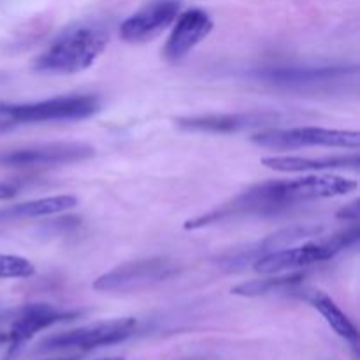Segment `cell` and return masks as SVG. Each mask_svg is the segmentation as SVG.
Masks as SVG:
<instances>
[{"label": "cell", "mask_w": 360, "mask_h": 360, "mask_svg": "<svg viewBox=\"0 0 360 360\" xmlns=\"http://www.w3.org/2000/svg\"><path fill=\"white\" fill-rule=\"evenodd\" d=\"M79 315L77 311H63V309L55 308L51 304H28L25 306L16 316L11 327L9 343L13 347H20V345L27 343L28 340L35 336L41 330L48 329V327L55 326V323L67 322Z\"/></svg>", "instance_id": "obj_12"}, {"label": "cell", "mask_w": 360, "mask_h": 360, "mask_svg": "<svg viewBox=\"0 0 360 360\" xmlns=\"http://www.w3.org/2000/svg\"><path fill=\"white\" fill-rule=\"evenodd\" d=\"M260 148L287 151L306 146L350 148L359 150L360 134L357 130L322 129V127H295V129H267L252 137Z\"/></svg>", "instance_id": "obj_4"}, {"label": "cell", "mask_w": 360, "mask_h": 360, "mask_svg": "<svg viewBox=\"0 0 360 360\" xmlns=\"http://www.w3.org/2000/svg\"><path fill=\"white\" fill-rule=\"evenodd\" d=\"M101 109L95 95H63L32 104H13L7 123H46L76 122L90 118Z\"/></svg>", "instance_id": "obj_5"}, {"label": "cell", "mask_w": 360, "mask_h": 360, "mask_svg": "<svg viewBox=\"0 0 360 360\" xmlns=\"http://www.w3.org/2000/svg\"><path fill=\"white\" fill-rule=\"evenodd\" d=\"M108 42L109 34L102 27H74L35 58L34 69L41 74H77L97 62Z\"/></svg>", "instance_id": "obj_2"}, {"label": "cell", "mask_w": 360, "mask_h": 360, "mask_svg": "<svg viewBox=\"0 0 360 360\" xmlns=\"http://www.w3.org/2000/svg\"><path fill=\"white\" fill-rule=\"evenodd\" d=\"M35 273L34 264L25 257L0 255V280L7 278H28Z\"/></svg>", "instance_id": "obj_18"}, {"label": "cell", "mask_w": 360, "mask_h": 360, "mask_svg": "<svg viewBox=\"0 0 360 360\" xmlns=\"http://www.w3.org/2000/svg\"><path fill=\"white\" fill-rule=\"evenodd\" d=\"M56 360H77V359H56Z\"/></svg>", "instance_id": "obj_24"}, {"label": "cell", "mask_w": 360, "mask_h": 360, "mask_svg": "<svg viewBox=\"0 0 360 360\" xmlns=\"http://www.w3.org/2000/svg\"><path fill=\"white\" fill-rule=\"evenodd\" d=\"M179 0H153L127 18L120 27V37L130 44H143L160 35L178 18Z\"/></svg>", "instance_id": "obj_9"}, {"label": "cell", "mask_w": 360, "mask_h": 360, "mask_svg": "<svg viewBox=\"0 0 360 360\" xmlns=\"http://www.w3.org/2000/svg\"><path fill=\"white\" fill-rule=\"evenodd\" d=\"M359 241V229H348V231L340 232L330 239L320 243H304L299 246H285V248L274 250V252L266 253L255 260L253 269L262 276L269 274H283L294 273L301 267L313 266V264L326 262L336 257L343 250L350 248Z\"/></svg>", "instance_id": "obj_3"}, {"label": "cell", "mask_w": 360, "mask_h": 360, "mask_svg": "<svg viewBox=\"0 0 360 360\" xmlns=\"http://www.w3.org/2000/svg\"><path fill=\"white\" fill-rule=\"evenodd\" d=\"M77 206V199L74 195H53L42 199L27 200L23 204L0 211V220H21V218H39L58 214Z\"/></svg>", "instance_id": "obj_15"}, {"label": "cell", "mask_w": 360, "mask_h": 360, "mask_svg": "<svg viewBox=\"0 0 360 360\" xmlns=\"http://www.w3.org/2000/svg\"><path fill=\"white\" fill-rule=\"evenodd\" d=\"M101 360H123V359H118V357H116V359H101Z\"/></svg>", "instance_id": "obj_23"}, {"label": "cell", "mask_w": 360, "mask_h": 360, "mask_svg": "<svg viewBox=\"0 0 360 360\" xmlns=\"http://www.w3.org/2000/svg\"><path fill=\"white\" fill-rule=\"evenodd\" d=\"M137 322L132 316L125 319L102 320L91 326L79 327V329L67 330V333L55 334L41 343V350H94V348L109 347L125 341L136 330Z\"/></svg>", "instance_id": "obj_6"}, {"label": "cell", "mask_w": 360, "mask_h": 360, "mask_svg": "<svg viewBox=\"0 0 360 360\" xmlns=\"http://www.w3.org/2000/svg\"><path fill=\"white\" fill-rule=\"evenodd\" d=\"M360 164L359 155L350 157H323V158H304V157H266L262 158V165L278 172H315L329 171V169H357Z\"/></svg>", "instance_id": "obj_14"}, {"label": "cell", "mask_w": 360, "mask_h": 360, "mask_svg": "<svg viewBox=\"0 0 360 360\" xmlns=\"http://www.w3.org/2000/svg\"><path fill=\"white\" fill-rule=\"evenodd\" d=\"M357 74L355 65H320V67H267L253 76L264 83L283 88H308L329 84Z\"/></svg>", "instance_id": "obj_10"}, {"label": "cell", "mask_w": 360, "mask_h": 360, "mask_svg": "<svg viewBox=\"0 0 360 360\" xmlns=\"http://www.w3.org/2000/svg\"><path fill=\"white\" fill-rule=\"evenodd\" d=\"M302 280H304V274L301 273L269 274L266 278H257V280L245 281V283L238 285V287L232 288V294L243 295V297H262V295L292 290Z\"/></svg>", "instance_id": "obj_16"}, {"label": "cell", "mask_w": 360, "mask_h": 360, "mask_svg": "<svg viewBox=\"0 0 360 360\" xmlns=\"http://www.w3.org/2000/svg\"><path fill=\"white\" fill-rule=\"evenodd\" d=\"M357 190V181L336 174L304 176V178L266 181L239 193L227 206L232 218L252 214H274L297 206L301 202L319 199L343 197Z\"/></svg>", "instance_id": "obj_1"}, {"label": "cell", "mask_w": 360, "mask_h": 360, "mask_svg": "<svg viewBox=\"0 0 360 360\" xmlns=\"http://www.w3.org/2000/svg\"><path fill=\"white\" fill-rule=\"evenodd\" d=\"M6 343H9V336H7V334L0 333V347H2V345H6Z\"/></svg>", "instance_id": "obj_22"}, {"label": "cell", "mask_w": 360, "mask_h": 360, "mask_svg": "<svg viewBox=\"0 0 360 360\" xmlns=\"http://www.w3.org/2000/svg\"><path fill=\"white\" fill-rule=\"evenodd\" d=\"M95 150L84 143H53L0 153L2 167H42V165L72 164L91 158Z\"/></svg>", "instance_id": "obj_8"}, {"label": "cell", "mask_w": 360, "mask_h": 360, "mask_svg": "<svg viewBox=\"0 0 360 360\" xmlns=\"http://www.w3.org/2000/svg\"><path fill=\"white\" fill-rule=\"evenodd\" d=\"M359 213H360L359 200H354V202H352V204H348V206L341 207V210L338 211V214H336V217L340 218V220L357 221V220H359Z\"/></svg>", "instance_id": "obj_19"}, {"label": "cell", "mask_w": 360, "mask_h": 360, "mask_svg": "<svg viewBox=\"0 0 360 360\" xmlns=\"http://www.w3.org/2000/svg\"><path fill=\"white\" fill-rule=\"evenodd\" d=\"M18 193V185L14 183H0V200L13 199Z\"/></svg>", "instance_id": "obj_20"}, {"label": "cell", "mask_w": 360, "mask_h": 360, "mask_svg": "<svg viewBox=\"0 0 360 360\" xmlns=\"http://www.w3.org/2000/svg\"><path fill=\"white\" fill-rule=\"evenodd\" d=\"M308 299L313 304V308H315L316 311L326 319V322L333 327V330L338 334V336H341L343 340L350 341V343L354 345L357 343L359 341L357 327H355L354 322H352V320L341 311L340 306H338L329 295L323 294V292H313Z\"/></svg>", "instance_id": "obj_17"}, {"label": "cell", "mask_w": 360, "mask_h": 360, "mask_svg": "<svg viewBox=\"0 0 360 360\" xmlns=\"http://www.w3.org/2000/svg\"><path fill=\"white\" fill-rule=\"evenodd\" d=\"M11 109H13V104H7V102H0V118H6L9 116Z\"/></svg>", "instance_id": "obj_21"}, {"label": "cell", "mask_w": 360, "mask_h": 360, "mask_svg": "<svg viewBox=\"0 0 360 360\" xmlns=\"http://www.w3.org/2000/svg\"><path fill=\"white\" fill-rule=\"evenodd\" d=\"M211 30H213V20L206 11L193 7L178 14L164 48L165 60L171 63H179L185 60L195 49V46L211 34Z\"/></svg>", "instance_id": "obj_11"}, {"label": "cell", "mask_w": 360, "mask_h": 360, "mask_svg": "<svg viewBox=\"0 0 360 360\" xmlns=\"http://www.w3.org/2000/svg\"><path fill=\"white\" fill-rule=\"evenodd\" d=\"M274 120H276V115H271V112H234V115L188 116V118H178L176 123L179 129L192 130V132L231 134L252 129V127H260Z\"/></svg>", "instance_id": "obj_13"}, {"label": "cell", "mask_w": 360, "mask_h": 360, "mask_svg": "<svg viewBox=\"0 0 360 360\" xmlns=\"http://www.w3.org/2000/svg\"><path fill=\"white\" fill-rule=\"evenodd\" d=\"M176 266L167 259H144L123 264L95 280L94 288L101 292H125L150 287L174 276Z\"/></svg>", "instance_id": "obj_7"}]
</instances>
